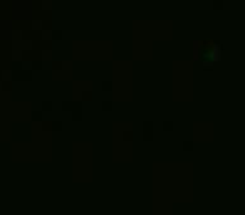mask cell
Wrapping results in <instances>:
<instances>
[{
    "label": "cell",
    "mask_w": 245,
    "mask_h": 215,
    "mask_svg": "<svg viewBox=\"0 0 245 215\" xmlns=\"http://www.w3.org/2000/svg\"><path fill=\"white\" fill-rule=\"evenodd\" d=\"M40 67H42V64H40L39 61H35V62H34V69H40Z\"/></svg>",
    "instance_id": "cell-9"
},
{
    "label": "cell",
    "mask_w": 245,
    "mask_h": 215,
    "mask_svg": "<svg viewBox=\"0 0 245 215\" xmlns=\"http://www.w3.org/2000/svg\"><path fill=\"white\" fill-rule=\"evenodd\" d=\"M34 119H40V114H39V113H34Z\"/></svg>",
    "instance_id": "cell-11"
},
{
    "label": "cell",
    "mask_w": 245,
    "mask_h": 215,
    "mask_svg": "<svg viewBox=\"0 0 245 215\" xmlns=\"http://www.w3.org/2000/svg\"><path fill=\"white\" fill-rule=\"evenodd\" d=\"M44 108H46V109H50V103H44Z\"/></svg>",
    "instance_id": "cell-12"
},
{
    "label": "cell",
    "mask_w": 245,
    "mask_h": 215,
    "mask_svg": "<svg viewBox=\"0 0 245 215\" xmlns=\"http://www.w3.org/2000/svg\"><path fill=\"white\" fill-rule=\"evenodd\" d=\"M103 108L106 109V111H107V109L111 111V109H113V104H111V103H104V104H103Z\"/></svg>",
    "instance_id": "cell-6"
},
{
    "label": "cell",
    "mask_w": 245,
    "mask_h": 215,
    "mask_svg": "<svg viewBox=\"0 0 245 215\" xmlns=\"http://www.w3.org/2000/svg\"><path fill=\"white\" fill-rule=\"evenodd\" d=\"M62 35H61V32H54V39H61Z\"/></svg>",
    "instance_id": "cell-10"
},
{
    "label": "cell",
    "mask_w": 245,
    "mask_h": 215,
    "mask_svg": "<svg viewBox=\"0 0 245 215\" xmlns=\"http://www.w3.org/2000/svg\"><path fill=\"white\" fill-rule=\"evenodd\" d=\"M61 124H62L61 121H56V123H54V130H61V128H62Z\"/></svg>",
    "instance_id": "cell-7"
},
{
    "label": "cell",
    "mask_w": 245,
    "mask_h": 215,
    "mask_svg": "<svg viewBox=\"0 0 245 215\" xmlns=\"http://www.w3.org/2000/svg\"><path fill=\"white\" fill-rule=\"evenodd\" d=\"M217 47L223 50V47L220 46V42H213V44H203L200 47V61L205 64H212L218 59L217 54Z\"/></svg>",
    "instance_id": "cell-1"
},
{
    "label": "cell",
    "mask_w": 245,
    "mask_h": 215,
    "mask_svg": "<svg viewBox=\"0 0 245 215\" xmlns=\"http://www.w3.org/2000/svg\"><path fill=\"white\" fill-rule=\"evenodd\" d=\"M12 69H14V74L19 72L20 71V62H14V64H12Z\"/></svg>",
    "instance_id": "cell-4"
},
{
    "label": "cell",
    "mask_w": 245,
    "mask_h": 215,
    "mask_svg": "<svg viewBox=\"0 0 245 215\" xmlns=\"http://www.w3.org/2000/svg\"><path fill=\"white\" fill-rule=\"evenodd\" d=\"M171 128H173V126H171V123H170V121H168V123H165V130H166V131H170Z\"/></svg>",
    "instance_id": "cell-8"
},
{
    "label": "cell",
    "mask_w": 245,
    "mask_h": 215,
    "mask_svg": "<svg viewBox=\"0 0 245 215\" xmlns=\"http://www.w3.org/2000/svg\"><path fill=\"white\" fill-rule=\"evenodd\" d=\"M144 140H151V123H144Z\"/></svg>",
    "instance_id": "cell-2"
},
{
    "label": "cell",
    "mask_w": 245,
    "mask_h": 215,
    "mask_svg": "<svg viewBox=\"0 0 245 215\" xmlns=\"http://www.w3.org/2000/svg\"><path fill=\"white\" fill-rule=\"evenodd\" d=\"M183 148H185V151H191L193 145H191V143H188V141H185V143H183Z\"/></svg>",
    "instance_id": "cell-3"
},
{
    "label": "cell",
    "mask_w": 245,
    "mask_h": 215,
    "mask_svg": "<svg viewBox=\"0 0 245 215\" xmlns=\"http://www.w3.org/2000/svg\"><path fill=\"white\" fill-rule=\"evenodd\" d=\"M103 89L104 91H107V89H111V87H113V84H111V81H106V83H103Z\"/></svg>",
    "instance_id": "cell-5"
}]
</instances>
